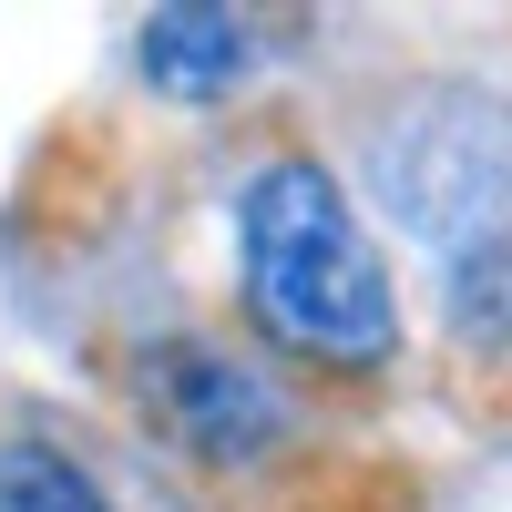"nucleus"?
I'll return each mask as SVG.
<instances>
[{
    "mask_svg": "<svg viewBox=\"0 0 512 512\" xmlns=\"http://www.w3.org/2000/svg\"><path fill=\"white\" fill-rule=\"evenodd\" d=\"M236 246H246V308L267 338H287L328 369H379L400 349V297L379 277V246L349 216L338 175H318L297 154L246 175Z\"/></svg>",
    "mask_w": 512,
    "mask_h": 512,
    "instance_id": "1",
    "label": "nucleus"
},
{
    "mask_svg": "<svg viewBox=\"0 0 512 512\" xmlns=\"http://www.w3.org/2000/svg\"><path fill=\"white\" fill-rule=\"evenodd\" d=\"M369 195L441 256L502 246L512 236V103L472 93V82L410 93L400 113L369 123Z\"/></svg>",
    "mask_w": 512,
    "mask_h": 512,
    "instance_id": "2",
    "label": "nucleus"
},
{
    "mask_svg": "<svg viewBox=\"0 0 512 512\" xmlns=\"http://www.w3.org/2000/svg\"><path fill=\"white\" fill-rule=\"evenodd\" d=\"M144 410L164 420V441H185L195 461H267L287 441V400L267 369H246L205 338H164L144 359Z\"/></svg>",
    "mask_w": 512,
    "mask_h": 512,
    "instance_id": "3",
    "label": "nucleus"
},
{
    "mask_svg": "<svg viewBox=\"0 0 512 512\" xmlns=\"http://www.w3.org/2000/svg\"><path fill=\"white\" fill-rule=\"evenodd\" d=\"M246 21L236 11H205V0H185V11H154L144 21V82L175 103H216L226 82L246 72Z\"/></svg>",
    "mask_w": 512,
    "mask_h": 512,
    "instance_id": "4",
    "label": "nucleus"
},
{
    "mask_svg": "<svg viewBox=\"0 0 512 512\" xmlns=\"http://www.w3.org/2000/svg\"><path fill=\"white\" fill-rule=\"evenodd\" d=\"M0 512H113L103 482L52 441H0Z\"/></svg>",
    "mask_w": 512,
    "mask_h": 512,
    "instance_id": "5",
    "label": "nucleus"
},
{
    "mask_svg": "<svg viewBox=\"0 0 512 512\" xmlns=\"http://www.w3.org/2000/svg\"><path fill=\"white\" fill-rule=\"evenodd\" d=\"M451 328L472 349H512V236L451 256Z\"/></svg>",
    "mask_w": 512,
    "mask_h": 512,
    "instance_id": "6",
    "label": "nucleus"
}]
</instances>
